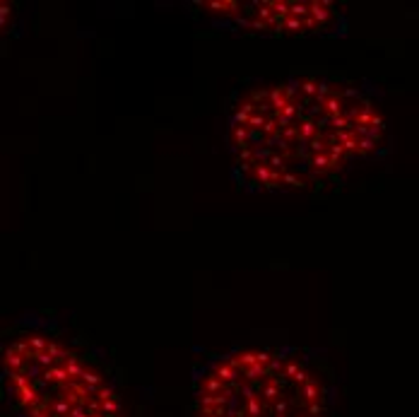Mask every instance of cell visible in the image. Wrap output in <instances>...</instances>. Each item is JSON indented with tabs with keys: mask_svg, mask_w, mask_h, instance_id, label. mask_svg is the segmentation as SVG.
Segmentation results:
<instances>
[{
	"mask_svg": "<svg viewBox=\"0 0 419 417\" xmlns=\"http://www.w3.org/2000/svg\"><path fill=\"white\" fill-rule=\"evenodd\" d=\"M388 125L364 87L330 75H289L248 87L231 104L227 150L251 193H313L386 150Z\"/></svg>",
	"mask_w": 419,
	"mask_h": 417,
	"instance_id": "cell-1",
	"label": "cell"
},
{
	"mask_svg": "<svg viewBox=\"0 0 419 417\" xmlns=\"http://www.w3.org/2000/svg\"><path fill=\"white\" fill-rule=\"evenodd\" d=\"M188 7L203 24L231 34L272 39L347 34L345 12L325 0H198Z\"/></svg>",
	"mask_w": 419,
	"mask_h": 417,
	"instance_id": "cell-4",
	"label": "cell"
},
{
	"mask_svg": "<svg viewBox=\"0 0 419 417\" xmlns=\"http://www.w3.org/2000/svg\"><path fill=\"white\" fill-rule=\"evenodd\" d=\"M193 417H328V391L297 352L239 348L195 374Z\"/></svg>",
	"mask_w": 419,
	"mask_h": 417,
	"instance_id": "cell-3",
	"label": "cell"
},
{
	"mask_svg": "<svg viewBox=\"0 0 419 417\" xmlns=\"http://www.w3.org/2000/svg\"><path fill=\"white\" fill-rule=\"evenodd\" d=\"M2 384L19 417H125L106 369L46 326L19 328L5 340Z\"/></svg>",
	"mask_w": 419,
	"mask_h": 417,
	"instance_id": "cell-2",
	"label": "cell"
}]
</instances>
